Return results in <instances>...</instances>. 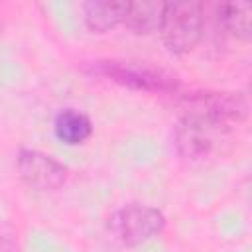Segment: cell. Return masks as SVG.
<instances>
[{"mask_svg": "<svg viewBox=\"0 0 252 252\" xmlns=\"http://www.w3.org/2000/svg\"><path fill=\"white\" fill-rule=\"evenodd\" d=\"M85 71L93 77H102L114 85L138 93L175 94L181 87L179 79L165 69L122 59H96L91 61L85 67Z\"/></svg>", "mask_w": 252, "mask_h": 252, "instance_id": "6da1fadb", "label": "cell"}, {"mask_svg": "<svg viewBox=\"0 0 252 252\" xmlns=\"http://www.w3.org/2000/svg\"><path fill=\"white\" fill-rule=\"evenodd\" d=\"M230 132L232 126L222 124L193 106L181 104V112L173 126V146L183 159L199 161L209 158L215 146Z\"/></svg>", "mask_w": 252, "mask_h": 252, "instance_id": "7a4b0ae2", "label": "cell"}, {"mask_svg": "<svg viewBox=\"0 0 252 252\" xmlns=\"http://www.w3.org/2000/svg\"><path fill=\"white\" fill-rule=\"evenodd\" d=\"M167 219L161 209L132 201L114 209L106 219V232L124 248H138L161 236Z\"/></svg>", "mask_w": 252, "mask_h": 252, "instance_id": "3957f363", "label": "cell"}, {"mask_svg": "<svg viewBox=\"0 0 252 252\" xmlns=\"http://www.w3.org/2000/svg\"><path fill=\"white\" fill-rule=\"evenodd\" d=\"M158 33L171 55L191 53L205 35V4L165 2Z\"/></svg>", "mask_w": 252, "mask_h": 252, "instance_id": "277c9868", "label": "cell"}, {"mask_svg": "<svg viewBox=\"0 0 252 252\" xmlns=\"http://www.w3.org/2000/svg\"><path fill=\"white\" fill-rule=\"evenodd\" d=\"M16 171L20 181L37 193H51L61 189L69 175V169L63 161L35 148L18 150Z\"/></svg>", "mask_w": 252, "mask_h": 252, "instance_id": "5b68a950", "label": "cell"}, {"mask_svg": "<svg viewBox=\"0 0 252 252\" xmlns=\"http://www.w3.org/2000/svg\"><path fill=\"white\" fill-rule=\"evenodd\" d=\"M181 104L193 106L232 128L248 118V98L240 91H195L183 94Z\"/></svg>", "mask_w": 252, "mask_h": 252, "instance_id": "8992f818", "label": "cell"}, {"mask_svg": "<svg viewBox=\"0 0 252 252\" xmlns=\"http://www.w3.org/2000/svg\"><path fill=\"white\" fill-rule=\"evenodd\" d=\"M126 4L122 0H89L83 2V24L91 33L104 35L122 26Z\"/></svg>", "mask_w": 252, "mask_h": 252, "instance_id": "52a82bcc", "label": "cell"}, {"mask_svg": "<svg viewBox=\"0 0 252 252\" xmlns=\"http://www.w3.org/2000/svg\"><path fill=\"white\" fill-rule=\"evenodd\" d=\"M93 132L94 126L91 116L79 108L65 106L53 116V134L63 146L69 148L83 146L85 142H89Z\"/></svg>", "mask_w": 252, "mask_h": 252, "instance_id": "ba28073f", "label": "cell"}, {"mask_svg": "<svg viewBox=\"0 0 252 252\" xmlns=\"http://www.w3.org/2000/svg\"><path fill=\"white\" fill-rule=\"evenodd\" d=\"M219 30L242 43L252 39V6L248 2H222L217 6Z\"/></svg>", "mask_w": 252, "mask_h": 252, "instance_id": "9c48e42d", "label": "cell"}, {"mask_svg": "<svg viewBox=\"0 0 252 252\" xmlns=\"http://www.w3.org/2000/svg\"><path fill=\"white\" fill-rule=\"evenodd\" d=\"M165 2H128L122 28L134 35H152L159 30Z\"/></svg>", "mask_w": 252, "mask_h": 252, "instance_id": "30bf717a", "label": "cell"}, {"mask_svg": "<svg viewBox=\"0 0 252 252\" xmlns=\"http://www.w3.org/2000/svg\"><path fill=\"white\" fill-rule=\"evenodd\" d=\"M0 252H18V242L12 234L0 230Z\"/></svg>", "mask_w": 252, "mask_h": 252, "instance_id": "8fae6325", "label": "cell"}]
</instances>
